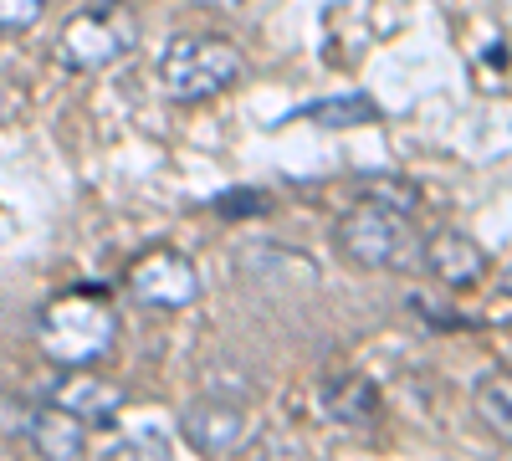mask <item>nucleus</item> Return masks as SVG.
I'll return each instance as SVG.
<instances>
[{
	"label": "nucleus",
	"instance_id": "f8f14e48",
	"mask_svg": "<svg viewBox=\"0 0 512 461\" xmlns=\"http://www.w3.org/2000/svg\"><path fill=\"white\" fill-rule=\"evenodd\" d=\"M292 118H313V123H328V129H354V123L379 118V103L369 93H344V98H318L308 108H297Z\"/></svg>",
	"mask_w": 512,
	"mask_h": 461
},
{
	"label": "nucleus",
	"instance_id": "423d86ee",
	"mask_svg": "<svg viewBox=\"0 0 512 461\" xmlns=\"http://www.w3.org/2000/svg\"><path fill=\"white\" fill-rule=\"evenodd\" d=\"M128 292L159 313H185L200 298V272L180 246H154L128 267Z\"/></svg>",
	"mask_w": 512,
	"mask_h": 461
},
{
	"label": "nucleus",
	"instance_id": "4468645a",
	"mask_svg": "<svg viewBox=\"0 0 512 461\" xmlns=\"http://www.w3.org/2000/svg\"><path fill=\"white\" fill-rule=\"evenodd\" d=\"M103 461H175L169 441L159 431H139V436H118L103 446Z\"/></svg>",
	"mask_w": 512,
	"mask_h": 461
},
{
	"label": "nucleus",
	"instance_id": "dca6fc26",
	"mask_svg": "<svg viewBox=\"0 0 512 461\" xmlns=\"http://www.w3.org/2000/svg\"><path fill=\"white\" fill-rule=\"evenodd\" d=\"M246 461H308V451H303V441L287 436V431H267L262 441L251 446Z\"/></svg>",
	"mask_w": 512,
	"mask_h": 461
},
{
	"label": "nucleus",
	"instance_id": "9d476101",
	"mask_svg": "<svg viewBox=\"0 0 512 461\" xmlns=\"http://www.w3.org/2000/svg\"><path fill=\"white\" fill-rule=\"evenodd\" d=\"M323 410L338 426H374L379 421V385L364 374H344V380L323 385Z\"/></svg>",
	"mask_w": 512,
	"mask_h": 461
},
{
	"label": "nucleus",
	"instance_id": "9b49d317",
	"mask_svg": "<svg viewBox=\"0 0 512 461\" xmlns=\"http://www.w3.org/2000/svg\"><path fill=\"white\" fill-rule=\"evenodd\" d=\"M472 410L487 431H497L502 441H512V369H497L472 390Z\"/></svg>",
	"mask_w": 512,
	"mask_h": 461
},
{
	"label": "nucleus",
	"instance_id": "ddd939ff",
	"mask_svg": "<svg viewBox=\"0 0 512 461\" xmlns=\"http://www.w3.org/2000/svg\"><path fill=\"white\" fill-rule=\"evenodd\" d=\"M359 205H384V211L415 216L420 211V185L405 175H364L359 180Z\"/></svg>",
	"mask_w": 512,
	"mask_h": 461
},
{
	"label": "nucleus",
	"instance_id": "20e7f679",
	"mask_svg": "<svg viewBox=\"0 0 512 461\" xmlns=\"http://www.w3.org/2000/svg\"><path fill=\"white\" fill-rule=\"evenodd\" d=\"M338 251L369 272H415L425 267V236L410 226V216L384 211V205H354L338 221Z\"/></svg>",
	"mask_w": 512,
	"mask_h": 461
},
{
	"label": "nucleus",
	"instance_id": "2eb2a0df",
	"mask_svg": "<svg viewBox=\"0 0 512 461\" xmlns=\"http://www.w3.org/2000/svg\"><path fill=\"white\" fill-rule=\"evenodd\" d=\"M47 16V0H0V36H21Z\"/></svg>",
	"mask_w": 512,
	"mask_h": 461
},
{
	"label": "nucleus",
	"instance_id": "f257e3e1",
	"mask_svg": "<svg viewBox=\"0 0 512 461\" xmlns=\"http://www.w3.org/2000/svg\"><path fill=\"white\" fill-rule=\"evenodd\" d=\"M36 344L57 369H93L118 344V308L93 287L57 292L36 318Z\"/></svg>",
	"mask_w": 512,
	"mask_h": 461
},
{
	"label": "nucleus",
	"instance_id": "0eeeda50",
	"mask_svg": "<svg viewBox=\"0 0 512 461\" xmlns=\"http://www.w3.org/2000/svg\"><path fill=\"white\" fill-rule=\"evenodd\" d=\"M180 431H185V441H190L200 456H210V461H226V456L246 451V441H251L246 410H241L236 400H226V395L190 400V405L180 410Z\"/></svg>",
	"mask_w": 512,
	"mask_h": 461
},
{
	"label": "nucleus",
	"instance_id": "39448f33",
	"mask_svg": "<svg viewBox=\"0 0 512 461\" xmlns=\"http://www.w3.org/2000/svg\"><path fill=\"white\" fill-rule=\"evenodd\" d=\"M0 410L11 415V436H21L41 461H82L88 456V426L77 415L47 405V400H0Z\"/></svg>",
	"mask_w": 512,
	"mask_h": 461
},
{
	"label": "nucleus",
	"instance_id": "7ed1b4c3",
	"mask_svg": "<svg viewBox=\"0 0 512 461\" xmlns=\"http://www.w3.org/2000/svg\"><path fill=\"white\" fill-rule=\"evenodd\" d=\"M139 47V16L128 0H98V6H82L62 36H57V62L67 72H108L123 57H134Z\"/></svg>",
	"mask_w": 512,
	"mask_h": 461
},
{
	"label": "nucleus",
	"instance_id": "1a4fd4ad",
	"mask_svg": "<svg viewBox=\"0 0 512 461\" xmlns=\"http://www.w3.org/2000/svg\"><path fill=\"white\" fill-rule=\"evenodd\" d=\"M425 267H431V277H441L446 287H472V282H482L487 257L466 231H436L425 241Z\"/></svg>",
	"mask_w": 512,
	"mask_h": 461
},
{
	"label": "nucleus",
	"instance_id": "f03ea898",
	"mask_svg": "<svg viewBox=\"0 0 512 461\" xmlns=\"http://www.w3.org/2000/svg\"><path fill=\"white\" fill-rule=\"evenodd\" d=\"M241 47L226 36H210V31H185L164 47L159 57V82L175 103H205V98H221L226 88L241 82Z\"/></svg>",
	"mask_w": 512,
	"mask_h": 461
},
{
	"label": "nucleus",
	"instance_id": "6e6552de",
	"mask_svg": "<svg viewBox=\"0 0 512 461\" xmlns=\"http://www.w3.org/2000/svg\"><path fill=\"white\" fill-rule=\"evenodd\" d=\"M41 400L67 410V415H77L82 426H113L118 410L128 405V390L103 380V374H93V369H62L57 380L41 390Z\"/></svg>",
	"mask_w": 512,
	"mask_h": 461
},
{
	"label": "nucleus",
	"instance_id": "f3484780",
	"mask_svg": "<svg viewBox=\"0 0 512 461\" xmlns=\"http://www.w3.org/2000/svg\"><path fill=\"white\" fill-rule=\"evenodd\" d=\"M216 211H221L226 221H251V216L267 211V195H256V190H231V195H216Z\"/></svg>",
	"mask_w": 512,
	"mask_h": 461
}]
</instances>
